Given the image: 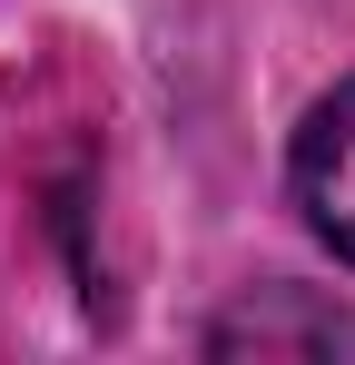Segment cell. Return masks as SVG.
Returning <instances> with one entry per match:
<instances>
[{"instance_id": "1", "label": "cell", "mask_w": 355, "mask_h": 365, "mask_svg": "<svg viewBox=\"0 0 355 365\" xmlns=\"http://www.w3.org/2000/svg\"><path fill=\"white\" fill-rule=\"evenodd\" d=\"M296 207L355 267V79L336 99H316V119L296 128Z\"/></svg>"}, {"instance_id": "2", "label": "cell", "mask_w": 355, "mask_h": 365, "mask_svg": "<svg viewBox=\"0 0 355 365\" xmlns=\"http://www.w3.org/2000/svg\"><path fill=\"white\" fill-rule=\"evenodd\" d=\"M217 346H355V316H336V306H247V316H227L217 326Z\"/></svg>"}]
</instances>
